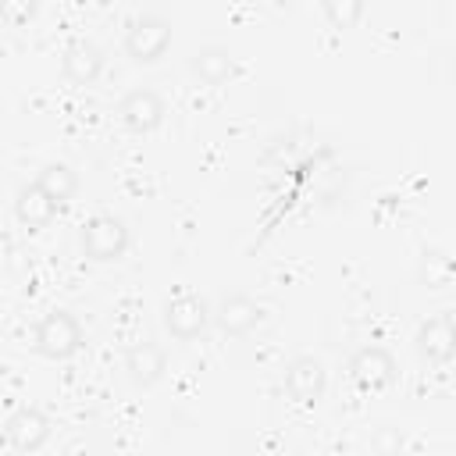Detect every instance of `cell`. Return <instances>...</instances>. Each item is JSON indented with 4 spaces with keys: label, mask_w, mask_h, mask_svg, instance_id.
Masks as SVG:
<instances>
[{
    "label": "cell",
    "mask_w": 456,
    "mask_h": 456,
    "mask_svg": "<svg viewBox=\"0 0 456 456\" xmlns=\"http://www.w3.org/2000/svg\"><path fill=\"white\" fill-rule=\"evenodd\" d=\"M125 370H128L132 385L150 388V385H157V381L164 378L167 356H164V349L153 346V342H135V346H128V353H125Z\"/></svg>",
    "instance_id": "cell-11"
},
{
    "label": "cell",
    "mask_w": 456,
    "mask_h": 456,
    "mask_svg": "<svg viewBox=\"0 0 456 456\" xmlns=\"http://www.w3.org/2000/svg\"><path fill=\"white\" fill-rule=\"evenodd\" d=\"M14 214H18V221H21L28 232H39V228H46V224L53 221L57 203L39 189V182H28V185H21V189H18Z\"/></svg>",
    "instance_id": "cell-12"
},
{
    "label": "cell",
    "mask_w": 456,
    "mask_h": 456,
    "mask_svg": "<svg viewBox=\"0 0 456 456\" xmlns=\"http://www.w3.org/2000/svg\"><path fill=\"white\" fill-rule=\"evenodd\" d=\"M417 353L428 363H449L456 353V328H452V314H435L417 328Z\"/></svg>",
    "instance_id": "cell-9"
},
{
    "label": "cell",
    "mask_w": 456,
    "mask_h": 456,
    "mask_svg": "<svg viewBox=\"0 0 456 456\" xmlns=\"http://www.w3.org/2000/svg\"><path fill=\"white\" fill-rule=\"evenodd\" d=\"M210 321H214V310H210V303H207L203 296H196V292H182V296H175V299L164 303V328H167L175 338H182V342L200 338V335L210 328Z\"/></svg>",
    "instance_id": "cell-4"
},
{
    "label": "cell",
    "mask_w": 456,
    "mask_h": 456,
    "mask_svg": "<svg viewBox=\"0 0 456 456\" xmlns=\"http://www.w3.org/2000/svg\"><path fill=\"white\" fill-rule=\"evenodd\" d=\"M260 317H264V306L246 292L221 296V303L214 310V321H217V328L224 335H246V331H253L260 324Z\"/></svg>",
    "instance_id": "cell-10"
},
{
    "label": "cell",
    "mask_w": 456,
    "mask_h": 456,
    "mask_svg": "<svg viewBox=\"0 0 456 456\" xmlns=\"http://www.w3.org/2000/svg\"><path fill=\"white\" fill-rule=\"evenodd\" d=\"M285 395L303 403V406H314L321 395H324V385H328V374H324V363L314 360V356H296L289 367H285Z\"/></svg>",
    "instance_id": "cell-7"
},
{
    "label": "cell",
    "mask_w": 456,
    "mask_h": 456,
    "mask_svg": "<svg viewBox=\"0 0 456 456\" xmlns=\"http://www.w3.org/2000/svg\"><path fill=\"white\" fill-rule=\"evenodd\" d=\"M61 68H64V78H68V82H75V86H93V82L103 75V50L93 46V43H75V46H68Z\"/></svg>",
    "instance_id": "cell-13"
},
{
    "label": "cell",
    "mask_w": 456,
    "mask_h": 456,
    "mask_svg": "<svg viewBox=\"0 0 456 456\" xmlns=\"http://www.w3.org/2000/svg\"><path fill=\"white\" fill-rule=\"evenodd\" d=\"M36 182H39V189H43L57 207L68 203V200L78 192V175H75L68 164H46Z\"/></svg>",
    "instance_id": "cell-15"
},
{
    "label": "cell",
    "mask_w": 456,
    "mask_h": 456,
    "mask_svg": "<svg viewBox=\"0 0 456 456\" xmlns=\"http://www.w3.org/2000/svg\"><path fill=\"white\" fill-rule=\"evenodd\" d=\"M349 378L360 392H385L395 385L399 370H395V360L388 349L381 346H363L349 356Z\"/></svg>",
    "instance_id": "cell-5"
},
{
    "label": "cell",
    "mask_w": 456,
    "mask_h": 456,
    "mask_svg": "<svg viewBox=\"0 0 456 456\" xmlns=\"http://www.w3.org/2000/svg\"><path fill=\"white\" fill-rule=\"evenodd\" d=\"M36 11H39V0H0V18L14 28L28 25L36 18Z\"/></svg>",
    "instance_id": "cell-17"
},
{
    "label": "cell",
    "mask_w": 456,
    "mask_h": 456,
    "mask_svg": "<svg viewBox=\"0 0 456 456\" xmlns=\"http://www.w3.org/2000/svg\"><path fill=\"white\" fill-rule=\"evenodd\" d=\"M167 46H171V21L160 18V14H142V18H135V21L128 25V32H125V53H128V61H135V64H153V61H160V57L167 53Z\"/></svg>",
    "instance_id": "cell-3"
},
{
    "label": "cell",
    "mask_w": 456,
    "mask_h": 456,
    "mask_svg": "<svg viewBox=\"0 0 456 456\" xmlns=\"http://www.w3.org/2000/svg\"><path fill=\"white\" fill-rule=\"evenodd\" d=\"M32 338H36L32 346H36L46 360H71V356L86 346V331H82L78 317L68 314V310H50V314H43Z\"/></svg>",
    "instance_id": "cell-1"
},
{
    "label": "cell",
    "mask_w": 456,
    "mask_h": 456,
    "mask_svg": "<svg viewBox=\"0 0 456 456\" xmlns=\"http://www.w3.org/2000/svg\"><path fill=\"white\" fill-rule=\"evenodd\" d=\"M132 235H128V224L114 214H96L86 221L82 228V253L96 264H110V260H121L125 249H128Z\"/></svg>",
    "instance_id": "cell-2"
},
{
    "label": "cell",
    "mask_w": 456,
    "mask_h": 456,
    "mask_svg": "<svg viewBox=\"0 0 456 456\" xmlns=\"http://www.w3.org/2000/svg\"><path fill=\"white\" fill-rule=\"evenodd\" d=\"M4 438H7V445L18 449V452H36V449H43L46 438H50V417H46L43 410H36V406H21V410H14V413L7 417Z\"/></svg>",
    "instance_id": "cell-8"
},
{
    "label": "cell",
    "mask_w": 456,
    "mask_h": 456,
    "mask_svg": "<svg viewBox=\"0 0 456 456\" xmlns=\"http://www.w3.org/2000/svg\"><path fill=\"white\" fill-rule=\"evenodd\" d=\"M192 71L207 86H224L235 78V57H232V50L210 43V46H200L192 53Z\"/></svg>",
    "instance_id": "cell-14"
},
{
    "label": "cell",
    "mask_w": 456,
    "mask_h": 456,
    "mask_svg": "<svg viewBox=\"0 0 456 456\" xmlns=\"http://www.w3.org/2000/svg\"><path fill=\"white\" fill-rule=\"evenodd\" d=\"M363 7L367 0H321V11L335 28H353L363 18Z\"/></svg>",
    "instance_id": "cell-16"
},
{
    "label": "cell",
    "mask_w": 456,
    "mask_h": 456,
    "mask_svg": "<svg viewBox=\"0 0 456 456\" xmlns=\"http://www.w3.org/2000/svg\"><path fill=\"white\" fill-rule=\"evenodd\" d=\"M118 118H121V125H125L128 132L150 135V132H157L160 121H164V100H160L153 89H132V93L121 96Z\"/></svg>",
    "instance_id": "cell-6"
}]
</instances>
